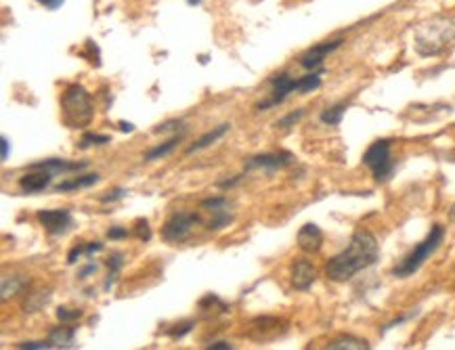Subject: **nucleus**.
I'll list each match as a JSON object with an SVG mask.
<instances>
[{
    "label": "nucleus",
    "mask_w": 455,
    "mask_h": 350,
    "mask_svg": "<svg viewBox=\"0 0 455 350\" xmlns=\"http://www.w3.org/2000/svg\"><path fill=\"white\" fill-rule=\"evenodd\" d=\"M378 256H380V248H378L374 233H369L367 229H359L353 233L349 246L340 254L327 260L325 275H327V279H331L336 284H344V281L353 279L361 271L374 266L378 262Z\"/></svg>",
    "instance_id": "nucleus-1"
},
{
    "label": "nucleus",
    "mask_w": 455,
    "mask_h": 350,
    "mask_svg": "<svg viewBox=\"0 0 455 350\" xmlns=\"http://www.w3.org/2000/svg\"><path fill=\"white\" fill-rule=\"evenodd\" d=\"M455 40V21L449 17L436 15L426 19L416 28L414 46L420 57H436L445 53Z\"/></svg>",
    "instance_id": "nucleus-2"
},
{
    "label": "nucleus",
    "mask_w": 455,
    "mask_h": 350,
    "mask_svg": "<svg viewBox=\"0 0 455 350\" xmlns=\"http://www.w3.org/2000/svg\"><path fill=\"white\" fill-rule=\"evenodd\" d=\"M61 116L69 128L91 126V122L95 118V107H93L89 91L82 84H71L65 89L64 96H61Z\"/></svg>",
    "instance_id": "nucleus-3"
},
{
    "label": "nucleus",
    "mask_w": 455,
    "mask_h": 350,
    "mask_svg": "<svg viewBox=\"0 0 455 350\" xmlns=\"http://www.w3.org/2000/svg\"><path fill=\"white\" fill-rule=\"evenodd\" d=\"M443 237H445V229L441 224H434L430 229V233L426 235L422 244H418L409 254L405 256L394 269H392V275L399 277V279H405V277H411L424 262L439 250V246L443 244Z\"/></svg>",
    "instance_id": "nucleus-4"
},
{
    "label": "nucleus",
    "mask_w": 455,
    "mask_h": 350,
    "mask_svg": "<svg viewBox=\"0 0 455 350\" xmlns=\"http://www.w3.org/2000/svg\"><path fill=\"white\" fill-rule=\"evenodd\" d=\"M363 164L371 170V174H374V179L378 183L389 181L392 172H394V159H392V154H390V141L380 139V141L371 143L367 147V151L363 154Z\"/></svg>",
    "instance_id": "nucleus-5"
},
{
    "label": "nucleus",
    "mask_w": 455,
    "mask_h": 350,
    "mask_svg": "<svg viewBox=\"0 0 455 350\" xmlns=\"http://www.w3.org/2000/svg\"><path fill=\"white\" fill-rule=\"evenodd\" d=\"M201 223L199 214L195 212H187V210H181V212H174L162 226V239L168 241V244H181L185 241L191 231H194L195 224Z\"/></svg>",
    "instance_id": "nucleus-6"
},
{
    "label": "nucleus",
    "mask_w": 455,
    "mask_h": 350,
    "mask_svg": "<svg viewBox=\"0 0 455 350\" xmlns=\"http://www.w3.org/2000/svg\"><path fill=\"white\" fill-rule=\"evenodd\" d=\"M292 93H298V80L292 78L290 74H286V71L275 74L271 78V95H269L266 101H260L259 105H256V109L259 111H266L269 107H275V105L284 103Z\"/></svg>",
    "instance_id": "nucleus-7"
},
{
    "label": "nucleus",
    "mask_w": 455,
    "mask_h": 350,
    "mask_svg": "<svg viewBox=\"0 0 455 350\" xmlns=\"http://www.w3.org/2000/svg\"><path fill=\"white\" fill-rule=\"evenodd\" d=\"M201 208L208 210L212 214V219L208 221L210 231H221L233 223V212H231V201L225 195H216V197H208L201 201Z\"/></svg>",
    "instance_id": "nucleus-8"
},
{
    "label": "nucleus",
    "mask_w": 455,
    "mask_h": 350,
    "mask_svg": "<svg viewBox=\"0 0 455 350\" xmlns=\"http://www.w3.org/2000/svg\"><path fill=\"white\" fill-rule=\"evenodd\" d=\"M294 161L292 154L288 151H279V154H259V156H252L244 164V170L250 172V170H264V172H275V170H281L286 166H290Z\"/></svg>",
    "instance_id": "nucleus-9"
},
{
    "label": "nucleus",
    "mask_w": 455,
    "mask_h": 350,
    "mask_svg": "<svg viewBox=\"0 0 455 350\" xmlns=\"http://www.w3.org/2000/svg\"><path fill=\"white\" fill-rule=\"evenodd\" d=\"M342 42H344L342 38H336V40H325V42H319V44L311 46L306 53H302V57H300V65H302L304 69H309V71H313V69H321L325 57H327V55H331L334 51H338V49L342 46Z\"/></svg>",
    "instance_id": "nucleus-10"
},
{
    "label": "nucleus",
    "mask_w": 455,
    "mask_h": 350,
    "mask_svg": "<svg viewBox=\"0 0 455 350\" xmlns=\"http://www.w3.org/2000/svg\"><path fill=\"white\" fill-rule=\"evenodd\" d=\"M36 219H38V223L44 226V231L49 235H55V237L67 233V229L74 224L69 210H40L36 214Z\"/></svg>",
    "instance_id": "nucleus-11"
},
{
    "label": "nucleus",
    "mask_w": 455,
    "mask_h": 350,
    "mask_svg": "<svg viewBox=\"0 0 455 350\" xmlns=\"http://www.w3.org/2000/svg\"><path fill=\"white\" fill-rule=\"evenodd\" d=\"M290 281L294 289L298 291H306L311 286L317 281V269L311 260L306 258H296L290 266Z\"/></svg>",
    "instance_id": "nucleus-12"
},
{
    "label": "nucleus",
    "mask_w": 455,
    "mask_h": 350,
    "mask_svg": "<svg viewBox=\"0 0 455 350\" xmlns=\"http://www.w3.org/2000/svg\"><path fill=\"white\" fill-rule=\"evenodd\" d=\"M296 241H298L300 250H304L309 254H315L324 246V231L317 224L306 223L304 226H300V231L296 235Z\"/></svg>",
    "instance_id": "nucleus-13"
},
{
    "label": "nucleus",
    "mask_w": 455,
    "mask_h": 350,
    "mask_svg": "<svg viewBox=\"0 0 455 350\" xmlns=\"http://www.w3.org/2000/svg\"><path fill=\"white\" fill-rule=\"evenodd\" d=\"M86 166H89V161H67V159L51 158L44 159V161H36L30 168L32 170H46L51 174H65V172H78Z\"/></svg>",
    "instance_id": "nucleus-14"
},
{
    "label": "nucleus",
    "mask_w": 455,
    "mask_h": 350,
    "mask_svg": "<svg viewBox=\"0 0 455 350\" xmlns=\"http://www.w3.org/2000/svg\"><path fill=\"white\" fill-rule=\"evenodd\" d=\"M53 181V174L46 170H36V172H28L19 179V189L24 193H40L44 191Z\"/></svg>",
    "instance_id": "nucleus-15"
},
{
    "label": "nucleus",
    "mask_w": 455,
    "mask_h": 350,
    "mask_svg": "<svg viewBox=\"0 0 455 350\" xmlns=\"http://www.w3.org/2000/svg\"><path fill=\"white\" fill-rule=\"evenodd\" d=\"M229 130H231V124H219V126H214L212 130H208L206 134H201V136L195 141L194 145H189V147H187V156H191V154H195V151H201V149H206V147L214 145L219 139H223V136L227 134Z\"/></svg>",
    "instance_id": "nucleus-16"
},
{
    "label": "nucleus",
    "mask_w": 455,
    "mask_h": 350,
    "mask_svg": "<svg viewBox=\"0 0 455 350\" xmlns=\"http://www.w3.org/2000/svg\"><path fill=\"white\" fill-rule=\"evenodd\" d=\"M74 338H76V329L69 327L67 323L53 327L49 331V340L53 342V349H74Z\"/></svg>",
    "instance_id": "nucleus-17"
},
{
    "label": "nucleus",
    "mask_w": 455,
    "mask_h": 350,
    "mask_svg": "<svg viewBox=\"0 0 455 350\" xmlns=\"http://www.w3.org/2000/svg\"><path fill=\"white\" fill-rule=\"evenodd\" d=\"M99 179H101V176H99L97 172H95V174H82V176H76V179H71V181H64V183H59V185L55 187V191L65 193V191H76V189H86V187L97 185Z\"/></svg>",
    "instance_id": "nucleus-18"
},
{
    "label": "nucleus",
    "mask_w": 455,
    "mask_h": 350,
    "mask_svg": "<svg viewBox=\"0 0 455 350\" xmlns=\"http://www.w3.org/2000/svg\"><path fill=\"white\" fill-rule=\"evenodd\" d=\"M325 349L329 350H367L369 349V342L363 340V338H357V336H340L336 340H331Z\"/></svg>",
    "instance_id": "nucleus-19"
},
{
    "label": "nucleus",
    "mask_w": 455,
    "mask_h": 350,
    "mask_svg": "<svg viewBox=\"0 0 455 350\" xmlns=\"http://www.w3.org/2000/svg\"><path fill=\"white\" fill-rule=\"evenodd\" d=\"M181 139H183V134H174V136H170L168 141H164V143H160V145L151 147V149L145 154V161H156V159L166 158L168 154H172V151H174V147L181 143Z\"/></svg>",
    "instance_id": "nucleus-20"
},
{
    "label": "nucleus",
    "mask_w": 455,
    "mask_h": 350,
    "mask_svg": "<svg viewBox=\"0 0 455 350\" xmlns=\"http://www.w3.org/2000/svg\"><path fill=\"white\" fill-rule=\"evenodd\" d=\"M321 76H324V69H313L306 76L298 78V93L300 95H309V93L317 91L321 86Z\"/></svg>",
    "instance_id": "nucleus-21"
},
{
    "label": "nucleus",
    "mask_w": 455,
    "mask_h": 350,
    "mask_svg": "<svg viewBox=\"0 0 455 350\" xmlns=\"http://www.w3.org/2000/svg\"><path fill=\"white\" fill-rule=\"evenodd\" d=\"M28 284H30V279L24 277V275H9V277H4L2 279V300H6L9 296L19 294Z\"/></svg>",
    "instance_id": "nucleus-22"
},
{
    "label": "nucleus",
    "mask_w": 455,
    "mask_h": 350,
    "mask_svg": "<svg viewBox=\"0 0 455 350\" xmlns=\"http://www.w3.org/2000/svg\"><path fill=\"white\" fill-rule=\"evenodd\" d=\"M344 114H346V103H338V105H331V107L324 109L321 116H319V120L324 124H327V126H338L342 122Z\"/></svg>",
    "instance_id": "nucleus-23"
},
{
    "label": "nucleus",
    "mask_w": 455,
    "mask_h": 350,
    "mask_svg": "<svg viewBox=\"0 0 455 350\" xmlns=\"http://www.w3.org/2000/svg\"><path fill=\"white\" fill-rule=\"evenodd\" d=\"M107 266H109V275H107V281H105V289H109V287L114 286V281H116V277H118V273H120V269L124 266V256L122 252H114V254L107 258Z\"/></svg>",
    "instance_id": "nucleus-24"
},
{
    "label": "nucleus",
    "mask_w": 455,
    "mask_h": 350,
    "mask_svg": "<svg viewBox=\"0 0 455 350\" xmlns=\"http://www.w3.org/2000/svg\"><path fill=\"white\" fill-rule=\"evenodd\" d=\"M111 139L107 134H97V132H84L82 134V141H80V149H89L91 145H107Z\"/></svg>",
    "instance_id": "nucleus-25"
},
{
    "label": "nucleus",
    "mask_w": 455,
    "mask_h": 350,
    "mask_svg": "<svg viewBox=\"0 0 455 350\" xmlns=\"http://www.w3.org/2000/svg\"><path fill=\"white\" fill-rule=\"evenodd\" d=\"M302 116H304V109H294V111H290L288 116L279 118V120L275 122V126L281 128V130H286V128H292L296 122H300V120H302Z\"/></svg>",
    "instance_id": "nucleus-26"
},
{
    "label": "nucleus",
    "mask_w": 455,
    "mask_h": 350,
    "mask_svg": "<svg viewBox=\"0 0 455 350\" xmlns=\"http://www.w3.org/2000/svg\"><path fill=\"white\" fill-rule=\"evenodd\" d=\"M132 233H134V237H136L139 241H149V239H151V229H149V223H147L145 219H139V221L134 223Z\"/></svg>",
    "instance_id": "nucleus-27"
},
{
    "label": "nucleus",
    "mask_w": 455,
    "mask_h": 350,
    "mask_svg": "<svg viewBox=\"0 0 455 350\" xmlns=\"http://www.w3.org/2000/svg\"><path fill=\"white\" fill-rule=\"evenodd\" d=\"M80 317H82V311H78V309H67V306H59V309H57V319H59L61 323L71 325L74 321H78Z\"/></svg>",
    "instance_id": "nucleus-28"
},
{
    "label": "nucleus",
    "mask_w": 455,
    "mask_h": 350,
    "mask_svg": "<svg viewBox=\"0 0 455 350\" xmlns=\"http://www.w3.org/2000/svg\"><path fill=\"white\" fill-rule=\"evenodd\" d=\"M194 321H183V323H179V325H174V329H170L168 331V336L172 338V340H181V338H185L191 329H194Z\"/></svg>",
    "instance_id": "nucleus-29"
},
{
    "label": "nucleus",
    "mask_w": 455,
    "mask_h": 350,
    "mask_svg": "<svg viewBox=\"0 0 455 350\" xmlns=\"http://www.w3.org/2000/svg\"><path fill=\"white\" fill-rule=\"evenodd\" d=\"M124 197H126V189L118 187V189H111V191H107L105 195H101V201L103 204H114V201L124 199Z\"/></svg>",
    "instance_id": "nucleus-30"
},
{
    "label": "nucleus",
    "mask_w": 455,
    "mask_h": 350,
    "mask_svg": "<svg viewBox=\"0 0 455 350\" xmlns=\"http://www.w3.org/2000/svg\"><path fill=\"white\" fill-rule=\"evenodd\" d=\"M17 349H28V350L53 349V342H51V340H40V342H21V344H17Z\"/></svg>",
    "instance_id": "nucleus-31"
},
{
    "label": "nucleus",
    "mask_w": 455,
    "mask_h": 350,
    "mask_svg": "<svg viewBox=\"0 0 455 350\" xmlns=\"http://www.w3.org/2000/svg\"><path fill=\"white\" fill-rule=\"evenodd\" d=\"M416 315H418V311H411V313H407V315H401V317L392 319L390 323H386V325L382 327V331H380V334H386L389 329H392V327H396V325H401V323H405V321H409V319L416 317Z\"/></svg>",
    "instance_id": "nucleus-32"
},
{
    "label": "nucleus",
    "mask_w": 455,
    "mask_h": 350,
    "mask_svg": "<svg viewBox=\"0 0 455 350\" xmlns=\"http://www.w3.org/2000/svg\"><path fill=\"white\" fill-rule=\"evenodd\" d=\"M107 237L109 239H124V237H129V229H124V226H111L107 231Z\"/></svg>",
    "instance_id": "nucleus-33"
},
{
    "label": "nucleus",
    "mask_w": 455,
    "mask_h": 350,
    "mask_svg": "<svg viewBox=\"0 0 455 350\" xmlns=\"http://www.w3.org/2000/svg\"><path fill=\"white\" fill-rule=\"evenodd\" d=\"M179 126H181V122H179V120H168V122H162L160 126L154 128V132H156V134H160V132H168V130H174V128H179Z\"/></svg>",
    "instance_id": "nucleus-34"
},
{
    "label": "nucleus",
    "mask_w": 455,
    "mask_h": 350,
    "mask_svg": "<svg viewBox=\"0 0 455 350\" xmlns=\"http://www.w3.org/2000/svg\"><path fill=\"white\" fill-rule=\"evenodd\" d=\"M241 179H244V174H237V176H233V179H225V181L219 183V189H231V187H235Z\"/></svg>",
    "instance_id": "nucleus-35"
},
{
    "label": "nucleus",
    "mask_w": 455,
    "mask_h": 350,
    "mask_svg": "<svg viewBox=\"0 0 455 350\" xmlns=\"http://www.w3.org/2000/svg\"><path fill=\"white\" fill-rule=\"evenodd\" d=\"M84 250H86V246H76V248L67 254V262H69V264H74V262H76V258H80V256L84 254Z\"/></svg>",
    "instance_id": "nucleus-36"
},
{
    "label": "nucleus",
    "mask_w": 455,
    "mask_h": 350,
    "mask_svg": "<svg viewBox=\"0 0 455 350\" xmlns=\"http://www.w3.org/2000/svg\"><path fill=\"white\" fill-rule=\"evenodd\" d=\"M97 269H99V266L95 264V262H89V264H86V266H84V269H82V271L78 273V277H80V279H86V277H89L91 273H95Z\"/></svg>",
    "instance_id": "nucleus-37"
},
{
    "label": "nucleus",
    "mask_w": 455,
    "mask_h": 350,
    "mask_svg": "<svg viewBox=\"0 0 455 350\" xmlns=\"http://www.w3.org/2000/svg\"><path fill=\"white\" fill-rule=\"evenodd\" d=\"M101 250H103V244L101 241H91L86 246V250H84V256H93L95 252H101Z\"/></svg>",
    "instance_id": "nucleus-38"
},
{
    "label": "nucleus",
    "mask_w": 455,
    "mask_h": 350,
    "mask_svg": "<svg viewBox=\"0 0 455 350\" xmlns=\"http://www.w3.org/2000/svg\"><path fill=\"white\" fill-rule=\"evenodd\" d=\"M42 6H46V9H51V11H55V9H59L61 4H64L65 0H38Z\"/></svg>",
    "instance_id": "nucleus-39"
},
{
    "label": "nucleus",
    "mask_w": 455,
    "mask_h": 350,
    "mask_svg": "<svg viewBox=\"0 0 455 350\" xmlns=\"http://www.w3.org/2000/svg\"><path fill=\"white\" fill-rule=\"evenodd\" d=\"M0 147H2V161H4V159L9 158V149H11V147H9V139H6V136H2V139H0Z\"/></svg>",
    "instance_id": "nucleus-40"
},
{
    "label": "nucleus",
    "mask_w": 455,
    "mask_h": 350,
    "mask_svg": "<svg viewBox=\"0 0 455 350\" xmlns=\"http://www.w3.org/2000/svg\"><path fill=\"white\" fill-rule=\"evenodd\" d=\"M208 349L210 350H231L233 346H231L229 342H214V344H210Z\"/></svg>",
    "instance_id": "nucleus-41"
},
{
    "label": "nucleus",
    "mask_w": 455,
    "mask_h": 350,
    "mask_svg": "<svg viewBox=\"0 0 455 350\" xmlns=\"http://www.w3.org/2000/svg\"><path fill=\"white\" fill-rule=\"evenodd\" d=\"M118 126H120L122 132H132V130H134V124H130V122H126V120H120V122H118Z\"/></svg>",
    "instance_id": "nucleus-42"
},
{
    "label": "nucleus",
    "mask_w": 455,
    "mask_h": 350,
    "mask_svg": "<svg viewBox=\"0 0 455 350\" xmlns=\"http://www.w3.org/2000/svg\"><path fill=\"white\" fill-rule=\"evenodd\" d=\"M449 219L455 223V201H454V206H451V210H449Z\"/></svg>",
    "instance_id": "nucleus-43"
},
{
    "label": "nucleus",
    "mask_w": 455,
    "mask_h": 350,
    "mask_svg": "<svg viewBox=\"0 0 455 350\" xmlns=\"http://www.w3.org/2000/svg\"><path fill=\"white\" fill-rule=\"evenodd\" d=\"M187 2H189L191 6H197V4H201V0H187Z\"/></svg>",
    "instance_id": "nucleus-44"
}]
</instances>
